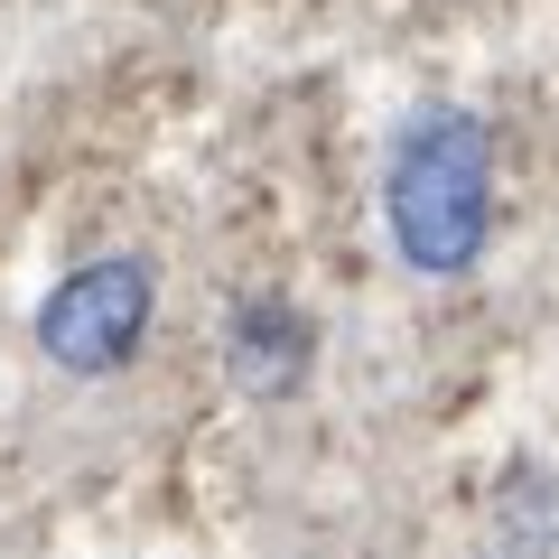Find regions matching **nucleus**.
Segmentation results:
<instances>
[{
	"instance_id": "nucleus-2",
	"label": "nucleus",
	"mask_w": 559,
	"mask_h": 559,
	"mask_svg": "<svg viewBox=\"0 0 559 559\" xmlns=\"http://www.w3.org/2000/svg\"><path fill=\"white\" fill-rule=\"evenodd\" d=\"M150 318H159V271L140 252H94L38 299V355L66 382H103L150 345Z\"/></svg>"
},
{
	"instance_id": "nucleus-3",
	"label": "nucleus",
	"mask_w": 559,
	"mask_h": 559,
	"mask_svg": "<svg viewBox=\"0 0 559 559\" xmlns=\"http://www.w3.org/2000/svg\"><path fill=\"white\" fill-rule=\"evenodd\" d=\"M308 355H318V336L289 299H242L234 326H224V373H234L242 401H289L308 382Z\"/></svg>"
},
{
	"instance_id": "nucleus-1",
	"label": "nucleus",
	"mask_w": 559,
	"mask_h": 559,
	"mask_svg": "<svg viewBox=\"0 0 559 559\" xmlns=\"http://www.w3.org/2000/svg\"><path fill=\"white\" fill-rule=\"evenodd\" d=\"M382 234L401 271L419 280H466L495 234V131L457 103L401 121L392 159H382Z\"/></svg>"
}]
</instances>
